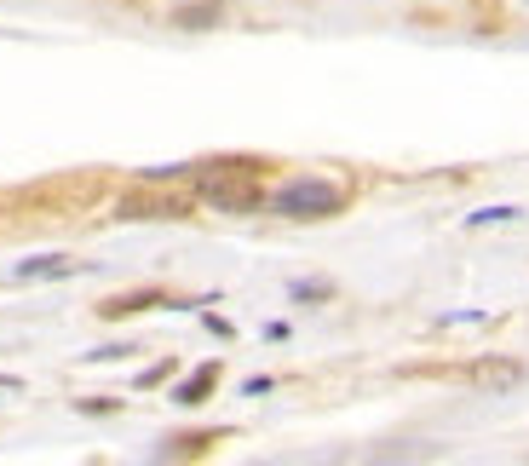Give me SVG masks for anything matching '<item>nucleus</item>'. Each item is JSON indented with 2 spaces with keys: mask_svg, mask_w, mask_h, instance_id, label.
I'll use <instances>...</instances> for the list:
<instances>
[{
  "mask_svg": "<svg viewBox=\"0 0 529 466\" xmlns=\"http://www.w3.org/2000/svg\"><path fill=\"white\" fill-rule=\"evenodd\" d=\"M190 213V202L179 196H133V202H121V219H179Z\"/></svg>",
  "mask_w": 529,
  "mask_h": 466,
  "instance_id": "2",
  "label": "nucleus"
},
{
  "mask_svg": "<svg viewBox=\"0 0 529 466\" xmlns=\"http://www.w3.org/2000/svg\"><path fill=\"white\" fill-rule=\"evenodd\" d=\"M518 363H483V369H472V380H478V386H512V380H518Z\"/></svg>",
  "mask_w": 529,
  "mask_h": 466,
  "instance_id": "4",
  "label": "nucleus"
},
{
  "mask_svg": "<svg viewBox=\"0 0 529 466\" xmlns=\"http://www.w3.org/2000/svg\"><path fill=\"white\" fill-rule=\"evenodd\" d=\"M75 271V259H64V254H46V259H23L12 277L18 282H41V277H69Z\"/></svg>",
  "mask_w": 529,
  "mask_h": 466,
  "instance_id": "3",
  "label": "nucleus"
},
{
  "mask_svg": "<svg viewBox=\"0 0 529 466\" xmlns=\"http://www.w3.org/2000/svg\"><path fill=\"white\" fill-rule=\"evenodd\" d=\"M213 380H219V369H202V374H190V380H184V386H179V392H173V397H179V403H202V397L213 392Z\"/></svg>",
  "mask_w": 529,
  "mask_h": 466,
  "instance_id": "5",
  "label": "nucleus"
},
{
  "mask_svg": "<svg viewBox=\"0 0 529 466\" xmlns=\"http://www.w3.org/2000/svg\"><path fill=\"white\" fill-rule=\"evenodd\" d=\"M506 219H518V208H483V213H472V225H506Z\"/></svg>",
  "mask_w": 529,
  "mask_h": 466,
  "instance_id": "6",
  "label": "nucleus"
},
{
  "mask_svg": "<svg viewBox=\"0 0 529 466\" xmlns=\"http://www.w3.org/2000/svg\"><path fill=\"white\" fill-rule=\"evenodd\" d=\"M265 208L282 213V219H334L345 208V185L334 179H317V173H305V179H288V185H276L265 196Z\"/></svg>",
  "mask_w": 529,
  "mask_h": 466,
  "instance_id": "1",
  "label": "nucleus"
}]
</instances>
